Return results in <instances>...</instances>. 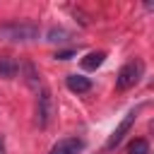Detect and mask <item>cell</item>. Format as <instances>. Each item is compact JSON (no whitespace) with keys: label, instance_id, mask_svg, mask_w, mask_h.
<instances>
[{"label":"cell","instance_id":"ba28073f","mask_svg":"<svg viewBox=\"0 0 154 154\" xmlns=\"http://www.w3.org/2000/svg\"><path fill=\"white\" fill-rule=\"evenodd\" d=\"M103 60H106V53H103V51H91V53H87V55L79 60V65H82V70L91 72V70L101 67V65H103Z\"/></svg>","mask_w":154,"mask_h":154},{"label":"cell","instance_id":"8fae6325","mask_svg":"<svg viewBox=\"0 0 154 154\" xmlns=\"http://www.w3.org/2000/svg\"><path fill=\"white\" fill-rule=\"evenodd\" d=\"M65 38H67V31H65V29L53 26V29L48 31V38H46V41H65Z\"/></svg>","mask_w":154,"mask_h":154},{"label":"cell","instance_id":"7c38bea8","mask_svg":"<svg viewBox=\"0 0 154 154\" xmlns=\"http://www.w3.org/2000/svg\"><path fill=\"white\" fill-rule=\"evenodd\" d=\"M72 55H75V51H72V48H67V51H58L53 58H55V60H70Z\"/></svg>","mask_w":154,"mask_h":154},{"label":"cell","instance_id":"7a4b0ae2","mask_svg":"<svg viewBox=\"0 0 154 154\" xmlns=\"http://www.w3.org/2000/svg\"><path fill=\"white\" fill-rule=\"evenodd\" d=\"M142 72H144V65H142V60H128V63H125V65L118 70V75H116V89L125 91V89L135 87V84L140 82Z\"/></svg>","mask_w":154,"mask_h":154},{"label":"cell","instance_id":"4fadbf2b","mask_svg":"<svg viewBox=\"0 0 154 154\" xmlns=\"http://www.w3.org/2000/svg\"><path fill=\"white\" fill-rule=\"evenodd\" d=\"M0 154H5V140H2V135H0Z\"/></svg>","mask_w":154,"mask_h":154},{"label":"cell","instance_id":"6da1fadb","mask_svg":"<svg viewBox=\"0 0 154 154\" xmlns=\"http://www.w3.org/2000/svg\"><path fill=\"white\" fill-rule=\"evenodd\" d=\"M0 38L2 41H12V43H26L38 38V24L31 22H10L0 26Z\"/></svg>","mask_w":154,"mask_h":154},{"label":"cell","instance_id":"30bf717a","mask_svg":"<svg viewBox=\"0 0 154 154\" xmlns=\"http://www.w3.org/2000/svg\"><path fill=\"white\" fill-rule=\"evenodd\" d=\"M128 154H149V142L144 137H137L128 144Z\"/></svg>","mask_w":154,"mask_h":154},{"label":"cell","instance_id":"9c48e42d","mask_svg":"<svg viewBox=\"0 0 154 154\" xmlns=\"http://www.w3.org/2000/svg\"><path fill=\"white\" fill-rule=\"evenodd\" d=\"M19 70H24V79H26V84H29L31 89L38 91V87H41V75H38V70L34 67V63H24V65H19Z\"/></svg>","mask_w":154,"mask_h":154},{"label":"cell","instance_id":"3957f363","mask_svg":"<svg viewBox=\"0 0 154 154\" xmlns=\"http://www.w3.org/2000/svg\"><path fill=\"white\" fill-rule=\"evenodd\" d=\"M135 120H137V108H132V111H128V113L123 116V120L118 123V128L108 135V140H106V144H103V152H113V149L125 140V135L130 132V128L135 125Z\"/></svg>","mask_w":154,"mask_h":154},{"label":"cell","instance_id":"8992f818","mask_svg":"<svg viewBox=\"0 0 154 154\" xmlns=\"http://www.w3.org/2000/svg\"><path fill=\"white\" fill-rule=\"evenodd\" d=\"M65 84L72 94H87L91 89V79L84 77V75H67L65 77Z\"/></svg>","mask_w":154,"mask_h":154},{"label":"cell","instance_id":"277c9868","mask_svg":"<svg viewBox=\"0 0 154 154\" xmlns=\"http://www.w3.org/2000/svg\"><path fill=\"white\" fill-rule=\"evenodd\" d=\"M51 116H53V96H51L48 89H38V96H36V123H38V128H48Z\"/></svg>","mask_w":154,"mask_h":154},{"label":"cell","instance_id":"5b68a950","mask_svg":"<svg viewBox=\"0 0 154 154\" xmlns=\"http://www.w3.org/2000/svg\"><path fill=\"white\" fill-rule=\"evenodd\" d=\"M82 149H84V142L79 137H63L51 147L48 154H79Z\"/></svg>","mask_w":154,"mask_h":154},{"label":"cell","instance_id":"52a82bcc","mask_svg":"<svg viewBox=\"0 0 154 154\" xmlns=\"http://www.w3.org/2000/svg\"><path fill=\"white\" fill-rule=\"evenodd\" d=\"M19 72V60L12 55H0V79H12Z\"/></svg>","mask_w":154,"mask_h":154}]
</instances>
